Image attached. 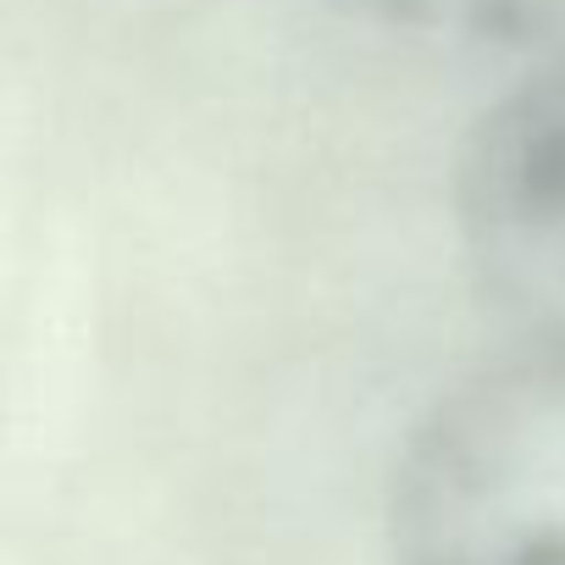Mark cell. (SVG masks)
Returning <instances> with one entry per match:
<instances>
[{
	"mask_svg": "<svg viewBox=\"0 0 565 565\" xmlns=\"http://www.w3.org/2000/svg\"><path fill=\"white\" fill-rule=\"evenodd\" d=\"M388 565H565V317L411 427L388 482Z\"/></svg>",
	"mask_w": 565,
	"mask_h": 565,
	"instance_id": "6da1fadb",
	"label": "cell"
},
{
	"mask_svg": "<svg viewBox=\"0 0 565 565\" xmlns=\"http://www.w3.org/2000/svg\"><path fill=\"white\" fill-rule=\"evenodd\" d=\"M449 205L488 295L565 317V40L471 122Z\"/></svg>",
	"mask_w": 565,
	"mask_h": 565,
	"instance_id": "7a4b0ae2",
	"label": "cell"
},
{
	"mask_svg": "<svg viewBox=\"0 0 565 565\" xmlns=\"http://www.w3.org/2000/svg\"><path fill=\"white\" fill-rule=\"evenodd\" d=\"M344 18L438 40V45H554L565 40V0H328Z\"/></svg>",
	"mask_w": 565,
	"mask_h": 565,
	"instance_id": "3957f363",
	"label": "cell"
}]
</instances>
